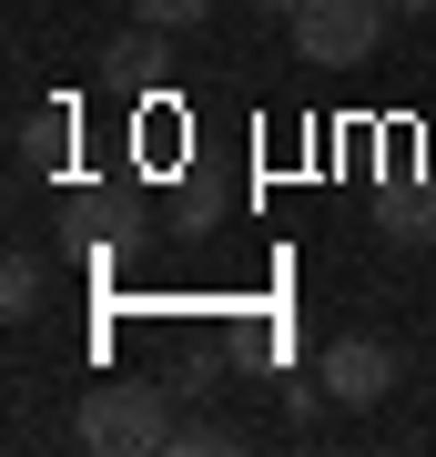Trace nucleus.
<instances>
[{
  "mask_svg": "<svg viewBox=\"0 0 436 457\" xmlns=\"http://www.w3.org/2000/svg\"><path fill=\"white\" fill-rule=\"evenodd\" d=\"M62 143H71V112H31V122H21V173H51Z\"/></svg>",
  "mask_w": 436,
  "mask_h": 457,
  "instance_id": "nucleus-7",
  "label": "nucleus"
},
{
  "mask_svg": "<svg viewBox=\"0 0 436 457\" xmlns=\"http://www.w3.org/2000/svg\"><path fill=\"white\" fill-rule=\"evenodd\" d=\"M386 11H396V21H426V11H436V0H386Z\"/></svg>",
  "mask_w": 436,
  "mask_h": 457,
  "instance_id": "nucleus-10",
  "label": "nucleus"
},
{
  "mask_svg": "<svg viewBox=\"0 0 436 457\" xmlns=\"http://www.w3.org/2000/svg\"><path fill=\"white\" fill-rule=\"evenodd\" d=\"M173 447H234V417H173Z\"/></svg>",
  "mask_w": 436,
  "mask_h": 457,
  "instance_id": "nucleus-9",
  "label": "nucleus"
},
{
  "mask_svg": "<svg viewBox=\"0 0 436 457\" xmlns=\"http://www.w3.org/2000/svg\"><path fill=\"white\" fill-rule=\"evenodd\" d=\"M71 447H92V457H152V447H173V386H143V376L81 386Z\"/></svg>",
  "mask_w": 436,
  "mask_h": 457,
  "instance_id": "nucleus-1",
  "label": "nucleus"
},
{
  "mask_svg": "<svg viewBox=\"0 0 436 457\" xmlns=\"http://www.w3.org/2000/svg\"><path fill=\"white\" fill-rule=\"evenodd\" d=\"M162 62H173V31H152V21H132V31L102 51V82L112 92H152L162 82Z\"/></svg>",
  "mask_w": 436,
  "mask_h": 457,
  "instance_id": "nucleus-4",
  "label": "nucleus"
},
{
  "mask_svg": "<svg viewBox=\"0 0 436 457\" xmlns=\"http://www.w3.org/2000/svg\"><path fill=\"white\" fill-rule=\"evenodd\" d=\"M315 376H325V396L335 407H386V386H396V345H375V336H335L315 356Z\"/></svg>",
  "mask_w": 436,
  "mask_h": 457,
  "instance_id": "nucleus-3",
  "label": "nucleus"
},
{
  "mask_svg": "<svg viewBox=\"0 0 436 457\" xmlns=\"http://www.w3.org/2000/svg\"><path fill=\"white\" fill-rule=\"evenodd\" d=\"M386 245H436V183H396L386 194Z\"/></svg>",
  "mask_w": 436,
  "mask_h": 457,
  "instance_id": "nucleus-5",
  "label": "nucleus"
},
{
  "mask_svg": "<svg viewBox=\"0 0 436 457\" xmlns=\"http://www.w3.org/2000/svg\"><path fill=\"white\" fill-rule=\"evenodd\" d=\"M41 295H51L41 254H11V264H0V315H11V326H31V315H41Z\"/></svg>",
  "mask_w": 436,
  "mask_h": 457,
  "instance_id": "nucleus-6",
  "label": "nucleus"
},
{
  "mask_svg": "<svg viewBox=\"0 0 436 457\" xmlns=\"http://www.w3.org/2000/svg\"><path fill=\"white\" fill-rule=\"evenodd\" d=\"M132 21H152V31H193V21H213V0H132Z\"/></svg>",
  "mask_w": 436,
  "mask_h": 457,
  "instance_id": "nucleus-8",
  "label": "nucleus"
},
{
  "mask_svg": "<svg viewBox=\"0 0 436 457\" xmlns=\"http://www.w3.org/2000/svg\"><path fill=\"white\" fill-rule=\"evenodd\" d=\"M386 21H396L386 0H294V11H284V31H294V51H305V62L356 71V62H375Z\"/></svg>",
  "mask_w": 436,
  "mask_h": 457,
  "instance_id": "nucleus-2",
  "label": "nucleus"
},
{
  "mask_svg": "<svg viewBox=\"0 0 436 457\" xmlns=\"http://www.w3.org/2000/svg\"><path fill=\"white\" fill-rule=\"evenodd\" d=\"M254 11H294V0H254Z\"/></svg>",
  "mask_w": 436,
  "mask_h": 457,
  "instance_id": "nucleus-11",
  "label": "nucleus"
}]
</instances>
